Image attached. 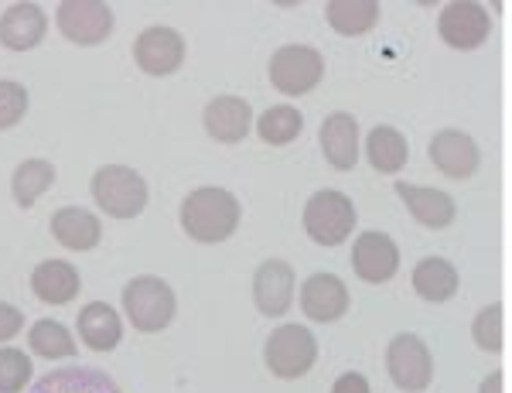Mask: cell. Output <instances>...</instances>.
Listing matches in <instances>:
<instances>
[{
    "instance_id": "1",
    "label": "cell",
    "mask_w": 512,
    "mask_h": 393,
    "mask_svg": "<svg viewBox=\"0 0 512 393\" xmlns=\"http://www.w3.org/2000/svg\"><path fill=\"white\" fill-rule=\"evenodd\" d=\"M243 209L239 199L226 188L205 185L195 188L185 202H181V229L192 236L195 243H226L239 229Z\"/></svg>"
},
{
    "instance_id": "2",
    "label": "cell",
    "mask_w": 512,
    "mask_h": 393,
    "mask_svg": "<svg viewBox=\"0 0 512 393\" xmlns=\"http://www.w3.org/2000/svg\"><path fill=\"white\" fill-rule=\"evenodd\" d=\"M123 311L137 332H164L178 311V298L164 277L144 274L123 288Z\"/></svg>"
},
{
    "instance_id": "3",
    "label": "cell",
    "mask_w": 512,
    "mask_h": 393,
    "mask_svg": "<svg viewBox=\"0 0 512 393\" xmlns=\"http://www.w3.org/2000/svg\"><path fill=\"white\" fill-rule=\"evenodd\" d=\"M93 202L113 219H134L147 209V182L127 165H103L93 175Z\"/></svg>"
},
{
    "instance_id": "4",
    "label": "cell",
    "mask_w": 512,
    "mask_h": 393,
    "mask_svg": "<svg viewBox=\"0 0 512 393\" xmlns=\"http://www.w3.org/2000/svg\"><path fill=\"white\" fill-rule=\"evenodd\" d=\"M304 229L321 247H338L355 233V202L338 188H321L304 206Z\"/></svg>"
},
{
    "instance_id": "5",
    "label": "cell",
    "mask_w": 512,
    "mask_h": 393,
    "mask_svg": "<svg viewBox=\"0 0 512 393\" xmlns=\"http://www.w3.org/2000/svg\"><path fill=\"white\" fill-rule=\"evenodd\" d=\"M318 359V342L304 325H280L267 335L263 346V363L280 380H301L311 373Z\"/></svg>"
},
{
    "instance_id": "6",
    "label": "cell",
    "mask_w": 512,
    "mask_h": 393,
    "mask_svg": "<svg viewBox=\"0 0 512 393\" xmlns=\"http://www.w3.org/2000/svg\"><path fill=\"white\" fill-rule=\"evenodd\" d=\"M325 79V59L311 45H284L270 59V83L284 96H308Z\"/></svg>"
},
{
    "instance_id": "7",
    "label": "cell",
    "mask_w": 512,
    "mask_h": 393,
    "mask_svg": "<svg viewBox=\"0 0 512 393\" xmlns=\"http://www.w3.org/2000/svg\"><path fill=\"white\" fill-rule=\"evenodd\" d=\"M386 373L403 393H424L434 380V356L420 335H396L386 346Z\"/></svg>"
},
{
    "instance_id": "8",
    "label": "cell",
    "mask_w": 512,
    "mask_h": 393,
    "mask_svg": "<svg viewBox=\"0 0 512 393\" xmlns=\"http://www.w3.org/2000/svg\"><path fill=\"white\" fill-rule=\"evenodd\" d=\"M437 35L448 48H458V52H472V48H482L492 35V14L485 4H475V0H454L441 11L437 18Z\"/></svg>"
},
{
    "instance_id": "9",
    "label": "cell",
    "mask_w": 512,
    "mask_h": 393,
    "mask_svg": "<svg viewBox=\"0 0 512 393\" xmlns=\"http://www.w3.org/2000/svg\"><path fill=\"white\" fill-rule=\"evenodd\" d=\"M59 31L72 45H103L113 31V11L103 0H65L59 4Z\"/></svg>"
},
{
    "instance_id": "10",
    "label": "cell",
    "mask_w": 512,
    "mask_h": 393,
    "mask_svg": "<svg viewBox=\"0 0 512 393\" xmlns=\"http://www.w3.org/2000/svg\"><path fill=\"white\" fill-rule=\"evenodd\" d=\"M134 59H137V69L147 72V76H175L181 69V62H185V38H181L175 28L154 24V28L137 35Z\"/></svg>"
},
{
    "instance_id": "11",
    "label": "cell",
    "mask_w": 512,
    "mask_h": 393,
    "mask_svg": "<svg viewBox=\"0 0 512 393\" xmlns=\"http://www.w3.org/2000/svg\"><path fill=\"white\" fill-rule=\"evenodd\" d=\"M294 291H297V277L294 267L287 260H263L253 274V301L260 308V315L280 318L287 315L294 305Z\"/></svg>"
},
{
    "instance_id": "12",
    "label": "cell",
    "mask_w": 512,
    "mask_h": 393,
    "mask_svg": "<svg viewBox=\"0 0 512 393\" xmlns=\"http://www.w3.org/2000/svg\"><path fill=\"white\" fill-rule=\"evenodd\" d=\"M352 270H355V277L366 284L393 281V274L400 270V247L393 243V236L379 233V229L362 233L352 250Z\"/></svg>"
},
{
    "instance_id": "13",
    "label": "cell",
    "mask_w": 512,
    "mask_h": 393,
    "mask_svg": "<svg viewBox=\"0 0 512 393\" xmlns=\"http://www.w3.org/2000/svg\"><path fill=\"white\" fill-rule=\"evenodd\" d=\"M427 158H431V165L441 171V175L454 178V182H465V178H472L478 171L482 154H478V144L465 134V130L448 127V130H437L431 137Z\"/></svg>"
},
{
    "instance_id": "14",
    "label": "cell",
    "mask_w": 512,
    "mask_h": 393,
    "mask_svg": "<svg viewBox=\"0 0 512 393\" xmlns=\"http://www.w3.org/2000/svg\"><path fill=\"white\" fill-rule=\"evenodd\" d=\"M318 141H321V154L325 161L332 165L335 171H352L359 165V120L352 113L338 110V113H328L325 124L318 130Z\"/></svg>"
},
{
    "instance_id": "15",
    "label": "cell",
    "mask_w": 512,
    "mask_h": 393,
    "mask_svg": "<svg viewBox=\"0 0 512 393\" xmlns=\"http://www.w3.org/2000/svg\"><path fill=\"white\" fill-rule=\"evenodd\" d=\"M352 298L349 288L338 281L335 274H311L308 281L301 284V311L311 318V322H338V318L349 311Z\"/></svg>"
},
{
    "instance_id": "16",
    "label": "cell",
    "mask_w": 512,
    "mask_h": 393,
    "mask_svg": "<svg viewBox=\"0 0 512 393\" xmlns=\"http://www.w3.org/2000/svg\"><path fill=\"white\" fill-rule=\"evenodd\" d=\"M202 124L212 141L219 144H243L253 130V110L243 96H216L202 113Z\"/></svg>"
},
{
    "instance_id": "17",
    "label": "cell",
    "mask_w": 512,
    "mask_h": 393,
    "mask_svg": "<svg viewBox=\"0 0 512 393\" xmlns=\"http://www.w3.org/2000/svg\"><path fill=\"white\" fill-rule=\"evenodd\" d=\"M48 31V18L38 4H11L0 14V45L11 52H31L41 45Z\"/></svg>"
},
{
    "instance_id": "18",
    "label": "cell",
    "mask_w": 512,
    "mask_h": 393,
    "mask_svg": "<svg viewBox=\"0 0 512 393\" xmlns=\"http://www.w3.org/2000/svg\"><path fill=\"white\" fill-rule=\"evenodd\" d=\"M396 195H400L403 206H407V212L424 229H448L454 223V199H451L448 192H437V188H424V185L396 182Z\"/></svg>"
},
{
    "instance_id": "19",
    "label": "cell",
    "mask_w": 512,
    "mask_h": 393,
    "mask_svg": "<svg viewBox=\"0 0 512 393\" xmlns=\"http://www.w3.org/2000/svg\"><path fill=\"white\" fill-rule=\"evenodd\" d=\"M79 339L86 349L93 352H113L123 339V322L106 301H89L76 318Z\"/></svg>"
},
{
    "instance_id": "20",
    "label": "cell",
    "mask_w": 512,
    "mask_h": 393,
    "mask_svg": "<svg viewBox=\"0 0 512 393\" xmlns=\"http://www.w3.org/2000/svg\"><path fill=\"white\" fill-rule=\"evenodd\" d=\"M52 236L72 253H86L103 240V223L82 206H65L52 216Z\"/></svg>"
},
{
    "instance_id": "21",
    "label": "cell",
    "mask_w": 512,
    "mask_h": 393,
    "mask_svg": "<svg viewBox=\"0 0 512 393\" xmlns=\"http://www.w3.org/2000/svg\"><path fill=\"white\" fill-rule=\"evenodd\" d=\"M79 288H82L79 270L69 260H45L31 274V291L45 305H69V301H76Z\"/></svg>"
},
{
    "instance_id": "22",
    "label": "cell",
    "mask_w": 512,
    "mask_h": 393,
    "mask_svg": "<svg viewBox=\"0 0 512 393\" xmlns=\"http://www.w3.org/2000/svg\"><path fill=\"white\" fill-rule=\"evenodd\" d=\"M458 284H461L458 267L444 257H424L414 267V291L424 301H431V305H441V301L454 298V294H458Z\"/></svg>"
},
{
    "instance_id": "23",
    "label": "cell",
    "mask_w": 512,
    "mask_h": 393,
    "mask_svg": "<svg viewBox=\"0 0 512 393\" xmlns=\"http://www.w3.org/2000/svg\"><path fill=\"white\" fill-rule=\"evenodd\" d=\"M366 158L379 175H396V171L407 168V158H410L407 137H403L396 127H386V124L373 127L366 137Z\"/></svg>"
},
{
    "instance_id": "24",
    "label": "cell",
    "mask_w": 512,
    "mask_h": 393,
    "mask_svg": "<svg viewBox=\"0 0 512 393\" xmlns=\"http://www.w3.org/2000/svg\"><path fill=\"white\" fill-rule=\"evenodd\" d=\"M379 11H383L379 0H328L325 4V18L332 24V31L345 38H359L373 31Z\"/></svg>"
},
{
    "instance_id": "25",
    "label": "cell",
    "mask_w": 512,
    "mask_h": 393,
    "mask_svg": "<svg viewBox=\"0 0 512 393\" xmlns=\"http://www.w3.org/2000/svg\"><path fill=\"white\" fill-rule=\"evenodd\" d=\"M31 393H120L117 383L99 370H86V366H69V370H55Z\"/></svg>"
},
{
    "instance_id": "26",
    "label": "cell",
    "mask_w": 512,
    "mask_h": 393,
    "mask_svg": "<svg viewBox=\"0 0 512 393\" xmlns=\"http://www.w3.org/2000/svg\"><path fill=\"white\" fill-rule=\"evenodd\" d=\"M55 185V165L52 161H41V158H31V161H21L14 168V178H11V195L21 209H31L48 188Z\"/></svg>"
},
{
    "instance_id": "27",
    "label": "cell",
    "mask_w": 512,
    "mask_h": 393,
    "mask_svg": "<svg viewBox=\"0 0 512 393\" xmlns=\"http://www.w3.org/2000/svg\"><path fill=\"white\" fill-rule=\"evenodd\" d=\"M304 130V117L301 110L294 106L280 103V106H270V110L260 113L256 120V134H260L263 144H274V147H284V144H294Z\"/></svg>"
},
{
    "instance_id": "28",
    "label": "cell",
    "mask_w": 512,
    "mask_h": 393,
    "mask_svg": "<svg viewBox=\"0 0 512 393\" xmlns=\"http://www.w3.org/2000/svg\"><path fill=\"white\" fill-rule=\"evenodd\" d=\"M28 342H31V352L41 359H72L79 352L72 332L65 329L62 322H55V318H41V322L31 325Z\"/></svg>"
},
{
    "instance_id": "29",
    "label": "cell",
    "mask_w": 512,
    "mask_h": 393,
    "mask_svg": "<svg viewBox=\"0 0 512 393\" xmlns=\"http://www.w3.org/2000/svg\"><path fill=\"white\" fill-rule=\"evenodd\" d=\"M472 339L478 349L485 352H502L506 346V322H502V305H489L475 315L472 322Z\"/></svg>"
},
{
    "instance_id": "30",
    "label": "cell",
    "mask_w": 512,
    "mask_h": 393,
    "mask_svg": "<svg viewBox=\"0 0 512 393\" xmlns=\"http://www.w3.org/2000/svg\"><path fill=\"white\" fill-rule=\"evenodd\" d=\"M31 380V359L28 352L4 346L0 349V393H21Z\"/></svg>"
},
{
    "instance_id": "31",
    "label": "cell",
    "mask_w": 512,
    "mask_h": 393,
    "mask_svg": "<svg viewBox=\"0 0 512 393\" xmlns=\"http://www.w3.org/2000/svg\"><path fill=\"white\" fill-rule=\"evenodd\" d=\"M28 113V89L14 79H0V130L18 127Z\"/></svg>"
},
{
    "instance_id": "32",
    "label": "cell",
    "mask_w": 512,
    "mask_h": 393,
    "mask_svg": "<svg viewBox=\"0 0 512 393\" xmlns=\"http://www.w3.org/2000/svg\"><path fill=\"white\" fill-rule=\"evenodd\" d=\"M21 329H24V315L14 305H4V301H0V342L14 339Z\"/></svg>"
},
{
    "instance_id": "33",
    "label": "cell",
    "mask_w": 512,
    "mask_h": 393,
    "mask_svg": "<svg viewBox=\"0 0 512 393\" xmlns=\"http://www.w3.org/2000/svg\"><path fill=\"white\" fill-rule=\"evenodd\" d=\"M332 393H373V390H369V380L362 373H342L335 380Z\"/></svg>"
},
{
    "instance_id": "34",
    "label": "cell",
    "mask_w": 512,
    "mask_h": 393,
    "mask_svg": "<svg viewBox=\"0 0 512 393\" xmlns=\"http://www.w3.org/2000/svg\"><path fill=\"white\" fill-rule=\"evenodd\" d=\"M478 393H506V373H502V370L489 373L482 380V387H478Z\"/></svg>"
}]
</instances>
